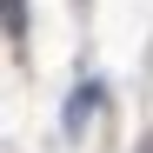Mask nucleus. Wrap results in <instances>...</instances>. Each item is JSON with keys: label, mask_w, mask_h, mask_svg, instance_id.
I'll return each mask as SVG.
<instances>
[{"label": "nucleus", "mask_w": 153, "mask_h": 153, "mask_svg": "<svg viewBox=\"0 0 153 153\" xmlns=\"http://www.w3.org/2000/svg\"><path fill=\"white\" fill-rule=\"evenodd\" d=\"M140 153H153V140H146V146H140Z\"/></svg>", "instance_id": "obj_2"}, {"label": "nucleus", "mask_w": 153, "mask_h": 153, "mask_svg": "<svg viewBox=\"0 0 153 153\" xmlns=\"http://www.w3.org/2000/svg\"><path fill=\"white\" fill-rule=\"evenodd\" d=\"M7 33H27V0H7Z\"/></svg>", "instance_id": "obj_1"}]
</instances>
